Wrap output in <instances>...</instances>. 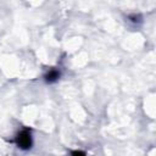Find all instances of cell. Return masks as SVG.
Segmentation results:
<instances>
[{"label":"cell","instance_id":"6da1fadb","mask_svg":"<svg viewBox=\"0 0 156 156\" xmlns=\"http://www.w3.org/2000/svg\"><path fill=\"white\" fill-rule=\"evenodd\" d=\"M13 143L16 144V146L23 151H27L29 149H32V145H33V136H32V130L29 128H23L21 129L15 139H13Z\"/></svg>","mask_w":156,"mask_h":156},{"label":"cell","instance_id":"7a4b0ae2","mask_svg":"<svg viewBox=\"0 0 156 156\" xmlns=\"http://www.w3.org/2000/svg\"><path fill=\"white\" fill-rule=\"evenodd\" d=\"M61 77V72L57 68H51L49 71H46V73L44 74V80L48 84H52L55 82H57Z\"/></svg>","mask_w":156,"mask_h":156},{"label":"cell","instance_id":"3957f363","mask_svg":"<svg viewBox=\"0 0 156 156\" xmlns=\"http://www.w3.org/2000/svg\"><path fill=\"white\" fill-rule=\"evenodd\" d=\"M71 156H87V154L82 150H73L71 152Z\"/></svg>","mask_w":156,"mask_h":156},{"label":"cell","instance_id":"277c9868","mask_svg":"<svg viewBox=\"0 0 156 156\" xmlns=\"http://www.w3.org/2000/svg\"><path fill=\"white\" fill-rule=\"evenodd\" d=\"M129 18H130L132 22H140V18H141V17H140L139 15H130Z\"/></svg>","mask_w":156,"mask_h":156}]
</instances>
